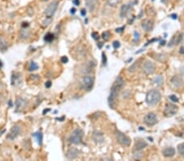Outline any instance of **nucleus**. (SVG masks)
Returning a JSON list of instances; mask_svg holds the SVG:
<instances>
[{"label":"nucleus","mask_w":184,"mask_h":161,"mask_svg":"<svg viewBox=\"0 0 184 161\" xmlns=\"http://www.w3.org/2000/svg\"><path fill=\"white\" fill-rule=\"evenodd\" d=\"M161 95L159 90H157V89H151L146 94V104L150 105V106H154L161 101Z\"/></svg>","instance_id":"nucleus-1"},{"label":"nucleus","mask_w":184,"mask_h":161,"mask_svg":"<svg viewBox=\"0 0 184 161\" xmlns=\"http://www.w3.org/2000/svg\"><path fill=\"white\" fill-rule=\"evenodd\" d=\"M83 136H84L83 130H80V129H76L70 134V138H69V141H70V143L75 144V145H79L82 142Z\"/></svg>","instance_id":"nucleus-2"},{"label":"nucleus","mask_w":184,"mask_h":161,"mask_svg":"<svg viewBox=\"0 0 184 161\" xmlns=\"http://www.w3.org/2000/svg\"><path fill=\"white\" fill-rule=\"evenodd\" d=\"M119 89H115V87H111V93L108 97V104L111 108L115 109L117 105V101H118V97H119Z\"/></svg>","instance_id":"nucleus-3"},{"label":"nucleus","mask_w":184,"mask_h":161,"mask_svg":"<svg viewBox=\"0 0 184 161\" xmlns=\"http://www.w3.org/2000/svg\"><path fill=\"white\" fill-rule=\"evenodd\" d=\"M94 85V78L92 76H85L83 78L81 81L82 89L85 91H90Z\"/></svg>","instance_id":"nucleus-4"},{"label":"nucleus","mask_w":184,"mask_h":161,"mask_svg":"<svg viewBox=\"0 0 184 161\" xmlns=\"http://www.w3.org/2000/svg\"><path fill=\"white\" fill-rule=\"evenodd\" d=\"M57 7H58V1H53L48 6L45 10V16L47 19H53V16L57 9Z\"/></svg>","instance_id":"nucleus-5"},{"label":"nucleus","mask_w":184,"mask_h":161,"mask_svg":"<svg viewBox=\"0 0 184 161\" xmlns=\"http://www.w3.org/2000/svg\"><path fill=\"white\" fill-rule=\"evenodd\" d=\"M178 107L176 106L175 104H170V103H168V104H165V107H164V115L167 116V117H170V116H174L178 112Z\"/></svg>","instance_id":"nucleus-6"},{"label":"nucleus","mask_w":184,"mask_h":161,"mask_svg":"<svg viewBox=\"0 0 184 161\" xmlns=\"http://www.w3.org/2000/svg\"><path fill=\"white\" fill-rule=\"evenodd\" d=\"M116 139L119 143H120L122 146L124 147H129L130 143H131V139L125 135L124 133L120 132V131H116Z\"/></svg>","instance_id":"nucleus-7"},{"label":"nucleus","mask_w":184,"mask_h":161,"mask_svg":"<svg viewBox=\"0 0 184 161\" xmlns=\"http://www.w3.org/2000/svg\"><path fill=\"white\" fill-rule=\"evenodd\" d=\"M155 71V64L150 60L145 61L143 65V72L146 75H151Z\"/></svg>","instance_id":"nucleus-8"},{"label":"nucleus","mask_w":184,"mask_h":161,"mask_svg":"<svg viewBox=\"0 0 184 161\" xmlns=\"http://www.w3.org/2000/svg\"><path fill=\"white\" fill-rule=\"evenodd\" d=\"M143 121H144V123H145L146 125H148V126H153V125L157 124L158 119L155 113L149 112V113H147V114L144 116V120H143Z\"/></svg>","instance_id":"nucleus-9"},{"label":"nucleus","mask_w":184,"mask_h":161,"mask_svg":"<svg viewBox=\"0 0 184 161\" xmlns=\"http://www.w3.org/2000/svg\"><path fill=\"white\" fill-rule=\"evenodd\" d=\"M20 127L19 126V125H17V124L13 125V126L12 127L11 130H10L9 133L8 134V136H7V138H8V139H9V140H14L15 138L20 134Z\"/></svg>","instance_id":"nucleus-10"},{"label":"nucleus","mask_w":184,"mask_h":161,"mask_svg":"<svg viewBox=\"0 0 184 161\" xmlns=\"http://www.w3.org/2000/svg\"><path fill=\"white\" fill-rule=\"evenodd\" d=\"M142 28L144 31L151 32L154 28V21L152 19H146L142 22Z\"/></svg>","instance_id":"nucleus-11"},{"label":"nucleus","mask_w":184,"mask_h":161,"mask_svg":"<svg viewBox=\"0 0 184 161\" xmlns=\"http://www.w3.org/2000/svg\"><path fill=\"white\" fill-rule=\"evenodd\" d=\"M175 153H176L175 149L172 147H165V148L162 151V154H163V155L164 157H167V158L173 157L174 155H175Z\"/></svg>","instance_id":"nucleus-12"},{"label":"nucleus","mask_w":184,"mask_h":161,"mask_svg":"<svg viewBox=\"0 0 184 161\" xmlns=\"http://www.w3.org/2000/svg\"><path fill=\"white\" fill-rule=\"evenodd\" d=\"M79 152L78 149H76L75 147H72V148L68 150V151L66 152V158L68 160H75L79 156Z\"/></svg>","instance_id":"nucleus-13"},{"label":"nucleus","mask_w":184,"mask_h":161,"mask_svg":"<svg viewBox=\"0 0 184 161\" xmlns=\"http://www.w3.org/2000/svg\"><path fill=\"white\" fill-rule=\"evenodd\" d=\"M85 4L90 12H94L97 6V0H85Z\"/></svg>","instance_id":"nucleus-14"},{"label":"nucleus","mask_w":184,"mask_h":161,"mask_svg":"<svg viewBox=\"0 0 184 161\" xmlns=\"http://www.w3.org/2000/svg\"><path fill=\"white\" fill-rule=\"evenodd\" d=\"M124 84H125L124 83V80L120 76H119V77L115 79V82L112 86L115 87V89L120 90L124 86Z\"/></svg>","instance_id":"nucleus-15"},{"label":"nucleus","mask_w":184,"mask_h":161,"mask_svg":"<svg viewBox=\"0 0 184 161\" xmlns=\"http://www.w3.org/2000/svg\"><path fill=\"white\" fill-rule=\"evenodd\" d=\"M171 83L175 88H180L182 86L183 81L181 78H179L178 76H174L171 78Z\"/></svg>","instance_id":"nucleus-16"},{"label":"nucleus","mask_w":184,"mask_h":161,"mask_svg":"<svg viewBox=\"0 0 184 161\" xmlns=\"http://www.w3.org/2000/svg\"><path fill=\"white\" fill-rule=\"evenodd\" d=\"M93 139L97 143H102L104 142V136L102 133L98 132V131H94V134H93Z\"/></svg>","instance_id":"nucleus-17"},{"label":"nucleus","mask_w":184,"mask_h":161,"mask_svg":"<svg viewBox=\"0 0 184 161\" xmlns=\"http://www.w3.org/2000/svg\"><path fill=\"white\" fill-rule=\"evenodd\" d=\"M148 146L147 142L143 140H138L137 142H136V143L134 145V150H137V151H142L144 148H146V147Z\"/></svg>","instance_id":"nucleus-18"},{"label":"nucleus","mask_w":184,"mask_h":161,"mask_svg":"<svg viewBox=\"0 0 184 161\" xmlns=\"http://www.w3.org/2000/svg\"><path fill=\"white\" fill-rule=\"evenodd\" d=\"M129 11V5H127V4L123 5V6L121 7V8H120V17L121 18L125 17L126 16H127V14H128Z\"/></svg>","instance_id":"nucleus-19"},{"label":"nucleus","mask_w":184,"mask_h":161,"mask_svg":"<svg viewBox=\"0 0 184 161\" xmlns=\"http://www.w3.org/2000/svg\"><path fill=\"white\" fill-rule=\"evenodd\" d=\"M139 64H140V60L135 61L134 63H133L131 66L129 68V72H136V71H137V69H138V67H139Z\"/></svg>","instance_id":"nucleus-20"},{"label":"nucleus","mask_w":184,"mask_h":161,"mask_svg":"<svg viewBox=\"0 0 184 161\" xmlns=\"http://www.w3.org/2000/svg\"><path fill=\"white\" fill-rule=\"evenodd\" d=\"M154 58H155L157 61H160V62H162V63L165 62L167 60L166 55H165V54H163V53H160V54L155 55V56H154Z\"/></svg>","instance_id":"nucleus-21"},{"label":"nucleus","mask_w":184,"mask_h":161,"mask_svg":"<svg viewBox=\"0 0 184 161\" xmlns=\"http://www.w3.org/2000/svg\"><path fill=\"white\" fill-rule=\"evenodd\" d=\"M20 74L16 75V72H14V73L12 74V86H16L17 83H20Z\"/></svg>","instance_id":"nucleus-22"},{"label":"nucleus","mask_w":184,"mask_h":161,"mask_svg":"<svg viewBox=\"0 0 184 161\" xmlns=\"http://www.w3.org/2000/svg\"><path fill=\"white\" fill-rule=\"evenodd\" d=\"M35 138H37V141H38V143L39 146H41L42 145V143H43V133L41 132H37V133H33L32 134Z\"/></svg>","instance_id":"nucleus-23"},{"label":"nucleus","mask_w":184,"mask_h":161,"mask_svg":"<svg viewBox=\"0 0 184 161\" xmlns=\"http://www.w3.org/2000/svg\"><path fill=\"white\" fill-rule=\"evenodd\" d=\"M8 49V43L4 38L0 37V50L1 51H6Z\"/></svg>","instance_id":"nucleus-24"},{"label":"nucleus","mask_w":184,"mask_h":161,"mask_svg":"<svg viewBox=\"0 0 184 161\" xmlns=\"http://www.w3.org/2000/svg\"><path fill=\"white\" fill-rule=\"evenodd\" d=\"M153 82H154L156 86H161L164 82V79L163 78H162V76H157V77H155V78H154V80H153Z\"/></svg>","instance_id":"nucleus-25"},{"label":"nucleus","mask_w":184,"mask_h":161,"mask_svg":"<svg viewBox=\"0 0 184 161\" xmlns=\"http://www.w3.org/2000/svg\"><path fill=\"white\" fill-rule=\"evenodd\" d=\"M54 40V34L51 33H48L47 34L44 36V41L47 42H52Z\"/></svg>","instance_id":"nucleus-26"},{"label":"nucleus","mask_w":184,"mask_h":161,"mask_svg":"<svg viewBox=\"0 0 184 161\" xmlns=\"http://www.w3.org/2000/svg\"><path fill=\"white\" fill-rule=\"evenodd\" d=\"M121 2L122 0H107V4L111 7H116Z\"/></svg>","instance_id":"nucleus-27"},{"label":"nucleus","mask_w":184,"mask_h":161,"mask_svg":"<svg viewBox=\"0 0 184 161\" xmlns=\"http://www.w3.org/2000/svg\"><path fill=\"white\" fill-rule=\"evenodd\" d=\"M25 103H26V101L24 100L23 98H18L17 99V102H16V105H17V110L20 109V107L25 104Z\"/></svg>","instance_id":"nucleus-28"},{"label":"nucleus","mask_w":184,"mask_h":161,"mask_svg":"<svg viewBox=\"0 0 184 161\" xmlns=\"http://www.w3.org/2000/svg\"><path fill=\"white\" fill-rule=\"evenodd\" d=\"M178 153L181 155V156H182L184 158V143H182L180 144V145H178Z\"/></svg>","instance_id":"nucleus-29"},{"label":"nucleus","mask_w":184,"mask_h":161,"mask_svg":"<svg viewBox=\"0 0 184 161\" xmlns=\"http://www.w3.org/2000/svg\"><path fill=\"white\" fill-rule=\"evenodd\" d=\"M38 69V64L35 62H31L30 63V65L29 67V71H35Z\"/></svg>","instance_id":"nucleus-30"},{"label":"nucleus","mask_w":184,"mask_h":161,"mask_svg":"<svg viewBox=\"0 0 184 161\" xmlns=\"http://www.w3.org/2000/svg\"><path fill=\"white\" fill-rule=\"evenodd\" d=\"M102 37L105 41H108L109 38H110V37H111V34H110V32L109 31L103 32V33H102Z\"/></svg>","instance_id":"nucleus-31"},{"label":"nucleus","mask_w":184,"mask_h":161,"mask_svg":"<svg viewBox=\"0 0 184 161\" xmlns=\"http://www.w3.org/2000/svg\"><path fill=\"white\" fill-rule=\"evenodd\" d=\"M176 40H177V37L176 36H173L172 37V39L170 42V44H169V46H174L176 44Z\"/></svg>","instance_id":"nucleus-32"},{"label":"nucleus","mask_w":184,"mask_h":161,"mask_svg":"<svg viewBox=\"0 0 184 161\" xmlns=\"http://www.w3.org/2000/svg\"><path fill=\"white\" fill-rule=\"evenodd\" d=\"M170 99L172 102H173V103H178V98L176 96V95H172L170 96Z\"/></svg>","instance_id":"nucleus-33"},{"label":"nucleus","mask_w":184,"mask_h":161,"mask_svg":"<svg viewBox=\"0 0 184 161\" xmlns=\"http://www.w3.org/2000/svg\"><path fill=\"white\" fill-rule=\"evenodd\" d=\"M182 37H183V35L180 34L177 36V40H176V44H179L181 43L182 40Z\"/></svg>","instance_id":"nucleus-34"},{"label":"nucleus","mask_w":184,"mask_h":161,"mask_svg":"<svg viewBox=\"0 0 184 161\" xmlns=\"http://www.w3.org/2000/svg\"><path fill=\"white\" fill-rule=\"evenodd\" d=\"M92 37H93L94 40H98V39H99V34H98L97 33H96V32H94V33L92 34Z\"/></svg>","instance_id":"nucleus-35"},{"label":"nucleus","mask_w":184,"mask_h":161,"mask_svg":"<svg viewBox=\"0 0 184 161\" xmlns=\"http://www.w3.org/2000/svg\"><path fill=\"white\" fill-rule=\"evenodd\" d=\"M112 45H113V47H114L115 49H117V48H119L120 46V42H118V41H115Z\"/></svg>","instance_id":"nucleus-36"},{"label":"nucleus","mask_w":184,"mask_h":161,"mask_svg":"<svg viewBox=\"0 0 184 161\" xmlns=\"http://www.w3.org/2000/svg\"><path fill=\"white\" fill-rule=\"evenodd\" d=\"M102 63H103V65L106 64V55L105 53H102Z\"/></svg>","instance_id":"nucleus-37"},{"label":"nucleus","mask_w":184,"mask_h":161,"mask_svg":"<svg viewBox=\"0 0 184 161\" xmlns=\"http://www.w3.org/2000/svg\"><path fill=\"white\" fill-rule=\"evenodd\" d=\"M68 58L66 57V56H62V57L61 58V63H66L68 62Z\"/></svg>","instance_id":"nucleus-38"},{"label":"nucleus","mask_w":184,"mask_h":161,"mask_svg":"<svg viewBox=\"0 0 184 161\" xmlns=\"http://www.w3.org/2000/svg\"><path fill=\"white\" fill-rule=\"evenodd\" d=\"M139 36H140L139 33H138V32H137V31H135L134 32V37H135L134 42H137V41L139 39Z\"/></svg>","instance_id":"nucleus-39"},{"label":"nucleus","mask_w":184,"mask_h":161,"mask_svg":"<svg viewBox=\"0 0 184 161\" xmlns=\"http://www.w3.org/2000/svg\"><path fill=\"white\" fill-rule=\"evenodd\" d=\"M51 86H52V81H50V80H48L47 82L45 83V87H46L47 89H49Z\"/></svg>","instance_id":"nucleus-40"},{"label":"nucleus","mask_w":184,"mask_h":161,"mask_svg":"<svg viewBox=\"0 0 184 161\" xmlns=\"http://www.w3.org/2000/svg\"><path fill=\"white\" fill-rule=\"evenodd\" d=\"M73 2V3L75 5V6H79V4H80V2H79V0H73L72 1Z\"/></svg>","instance_id":"nucleus-41"},{"label":"nucleus","mask_w":184,"mask_h":161,"mask_svg":"<svg viewBox=\"0 0 184 161\" xmlns=\"http://www.w3.org/2000/svg\"><path fill=\"white\" fill-rule=\"evenodd\" d=\"M123 29H124V26L121 27V28H118V29H116L115 32H116V33H121V32L123 31Z\"/></svg>","instance_id":"nucleus-42"},{"label":"nucleus","mask_w":184,"mask_h":161,"mask_svg":"<svg viewBox=\"0 0 184 161\" xmlns=\"http://www.w3.org/2000/svg\"><path fill=\"white\" fill-rule=\"evenodd\" d=\"M81 15L83 16H86V13H87V12H86V10L85 9H82L81 10Z\"/></svg>","instance_id":"nucleus-43"},{"label":"nucleus","mask_w":184,"mask_h":161,"mask_svg":"<svg viewBox=\"0 0 184 161\" xmlns=\"http://www.w3.org/2000/svg\"><path fill=\"white\" fill-rule=\"evenodd\" d=\"M170 17H172L173 20H176L178 18V16H177V14H171L170 15Z\"/></svg>","instance_id":"nucleus-44"},{"label":"nucleus","mask_w":184,"mask_h":161,"mask_svg":"<svg viewBox=\"0 0 184 161\" xmlns=\"http://www.w3.org/2000/svg\"><path fill=\"white\" fill-rule=\"evenodd\" d=\"M76 12V9L75 8H71L70 9V13H71V14H75V13Z\"/></svg>","instance_id":"nucleus-45"},{"label":"nucleus","mask_w":184,"mask_h":161,"mask_svg":"<svg viewBox=\"0 0 184 161\" xmlns=\"http://www.w3.org/2000/svg\"><path fill=\"white\" fill-rule=\"evenodd\" d=\"M102 46H103V43H102V42H98V43H97V46H98L99 48H102Z\"/></svg>","instance_id":"nucleus-46"},{"label":"nucleus","mask_w":184,"mask_h":161,"mask_svg":"<svg viewBox=\"0 0 184 161\" xmlns=\"http://www.w3.org/2000/svg\"><path fill=\"white\" fill-rule=\"evenodd\" d=\"M181 51H180V53L181 54H184V47H181Z\"/></svg>","instance_id":"nucleus-47"},{"label":"nucleus","mask_w":184,"mask_h":161,"mask_svg":"<svg viewBox=\"0 0 184 161\" xmlns=\"http://www.w3.org/2000/svg\"><path fill=\"white\" fill-rule=\"evenodd\" d=\"M168 1H169V0H161V2L163 3H168Z\"/></svg>","instance_id":"nucleus-48"},{"label":"nucleus","mask_w":184,"mask_h":161,"mask_svg":"<svg viewBox=\"0 0 184 161\" xmlns=\"http://www.w3.org/2000/svg\"><path fill=\"white\" fill-rule=\"evenodd\" d=\"M50 111V109H48V110H44V114H45V112H46V113H47L48 112H49Z\"/></svg>","instance_id":"nucleus-49"},{"label":"nucleus","mask_w":184,"mask_h":161,"mask_svg":"<svg viewBox=\"0 0 184 161\" xmlns=\"http://www.w3.org/2000/svg\"><path fill=\"white\" fill-rule=\"evenodd\" d=\"M2 67H3V63H2V61L0 60V69H1Z\"/></svg>","instance_id":"nucleus-50"},{"label":"nucleus","mask_w":184,"mask_h":161,"mask_svg":"<svg viewBox=\"0 0 184 161\" xmlns=\"http://www.w3.org/2000/svg\"><path fill=\"white\" fill-rule=\"evenodd\" d=\"M42 1H44V2H48V0H42Z\"/></svg>","instance_id":"nucleus-51"}]
</instances>
